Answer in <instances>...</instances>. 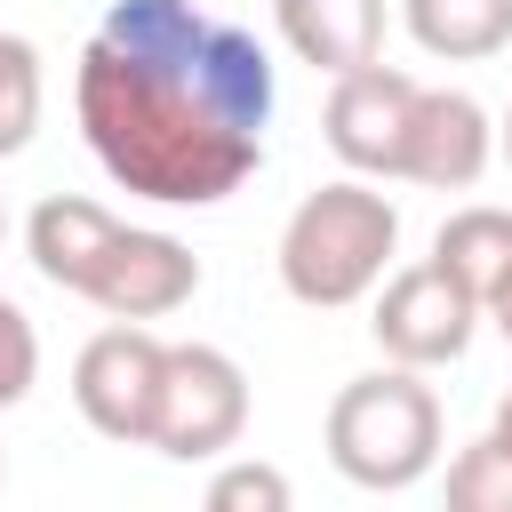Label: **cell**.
Segmentation results:
<instances>
[{
	"mask_svg": "<svg viewBox=\"0 0 512 512\" xmlns=\"http://www.w3.org/2000/svg\"><path fill=\"white\" fill-rule=\"evenodd\" d=\"M120 240V216L104 208V200H80V192H48L40 208H32V224H24V256H32V272L48 280V288H88V272L104 264V248Z\"/></svg>",
	"mask_w": 512,
	"mask_h": 512,
	"instance_id": "cell-11",
	"label": "cell"
},
{
	"mask_svg": "<svg viewBox=\"0 0 512 512\" xmlns=\"http://www.w3.org/2000/svg\"><path fill=\"white\" fill-rule=\"evenodd\" d=\"M488 160H496V120L480 112V96H464V88H424L400 176H408V184H432V192H472V184L488 176Z\"/></svg>",
	"mask_w": 512,
	"mask_h": 512,
	"instance_id": "cell-9",
	"label": "cell"
},
{
	"mask_svg": "<svg viewBox=\"0 0 512 512\" xmlns=\"http://www.w3.org/2000/svg\"><path fill=\"white\" fill-rule=\"evenodd\" d=\"M96 168L160 208H216L264 160L272 56L192 0H112L72 72Z\"/></svg>",
	"mask_w": 512,
	"mask_h": 512,
	"instance_id": "cell-1",
	"label": "cell"
},
{
	"mask_svg": "<svg viewBox=\"0 0 512 512\" xmlns=\"http://www.w3.org/2000/svg\"><path fill=\"white\" fill-rule=\"evenodd\" d=\"M472 328H480V304L424 256V264H408V272H384V288H376V312H368V336H376V352L392 360V368H448V360H464L472 352Z\"/></svg>",
	"mask_w": 512,
	"mask_h": 512,
	"instance_id": "cell-6",
	"label": "cell"
},
{
	"mask_svg": "<svg viewBox=\"0 0 512 512\" xmlns=\"http://www.w3.org/2000/svg\"><path fill=\"white\" fill-rule=\"evenodd\" d=\"M488 432H496V440H504V448H512V392H504V400H496V424H488Z\"/></svg>",
	"mask_w": 512,
	"mask_h": 512,
	"instance_id": "cell-19",
	"label": "cell"
},
{
	"mask_svg": "<svg viewBox=\"0 0 512 512\" xmlns=\"http://www.w3.org/2000/svg\"><path fill=\"white\" fill-rule=\"evenodd\" d=\"M272 24L296 64L312 72H360L384 48V0H272Z\"/></svg>",
	"mask_w": 512,
	"mask_h": 512,
	"instance_id": "cell-10",
	"label": "cell"
},
{
	"mask_svg": "<svg viewBox=\"0 0 512 512\" xmlns=\"http://www.w3.org/2000/svg\"><path fill=\"white\" fill-rule=\"evenodd\" d=\"M200 512H296V488H288L280 464H264V456H232V464H216Z\"/></svg>",
	"mask_w": 512,
	"mask_h": 512,
	"instance_id": "cell-16",
	"label": "cell"
},
{
	"mask_svg": "<svg viewBox=\"0 0 512 512\" xmlns=\"http://www.w3.org/2000/svg\"><path fill=\"white\" fill-rule=\"evenodd\" d=\"M400 24L440 64H480L512 40V0H400Z\"/></svg>",
	"mask_w": 512,
	"mask_h": 512,
	"instance_id": "cell-13",
	"label": "cell"
},
{
	"mask_svg": "<svg viewBox=\"0 0 512 512\" xmlns=\"http://www.w3.org/2000/svg\"><path fill=\"white\" fill-rule=\"evenodd\" d=\"M0 232H8V208H0Z\"/></svg>",
	"mask_w": 512,
	"mask_h": 512,
	"instance_id": "cell-21",
	"label": "cell"
},
{
	"mask_svg": "<svg viewBox=\"0 0 512 512\" xmlns=\"http://www.w3.org/2000/svg\"><path fill=\"white\" fill-rule=\"evenodd\" d=\"M32 384H40V336H32V320L0 296V408H16Z\"/></svg>",
	"mask_w": 512,
	"mask_h": 512,
	"instance_id": "cell-17",
	"label": "cell"
},
{
	"mask_svg": "<svg viewBox=\"0 0 512 512\" xmlns=\"http://www.w3.org/2000/svg\"><path fill=\"white\" fill-rule=\"evenodd\" d=\"M392 248H400V208L376 184H360V176L320 184L280 224V288L312 312H344L384 288Z\"/></svg>",
	"mask_w": 512,
	"mask_h": 512,
	"instance_id": "cell-2",
	"label": "cell"
},
{
	"mask_svg": "<svg viewBox=\"0 0 512 512\" xmlns=\"http://www.w3.org/2000/svg\"><path fill=\"white\" fill-rule=\"evenodd\" d=\"M0 480H8V464H0Z\"/></svg>",
	"mask_w": 512,
	"mask_h": 512,
	"instance_id": "cell-22",
	"label": "cell"
},
{
	"mask_svg": "<svg viewBox=\"0 0 512 512\" xmlns=\"http://www.w3.org/2000/svg\"><path fill=\"white\" fill-rule=\"evenodd\" d=\"M320 440L352 488H416L440 464V392L416 368H368L328 400Z\"/></svg>",
	"mask_w": 512,
	"mask_h": 512,
	"instance_id": "cell-3",
	"label": "cell"
},
{
	"mask_svg": "<svg viewBox=\"0 0 512 512\" xmlns=\"http://www.w3.org/2000/svg\"><path fill=\"white\" fill-rule=\"evenodd\" d=\"M448 512H512V448L496 432H480L472 448H456V464H448Z\"/></svg>",
	"mask_w": 512,
	"mask_h": 512,
	"instance_id": "cell-14",
	"label": "cell"
},
{
	"mask_svg": "<svg viewBox=\"0 0 512 512\" xmlns=\"http://www.w3.org/2000/svg\"><path fill=\"white\" fill-rule=\"evenodd\" d=\"M496 152H504V160H512V112H504V128H496Z\"/></svg>",
	"mask_w": 512,
	"mask_h": 512,
	"instance_id": "cell-20",
	"label": "cell"
},
{
	"mask_svg": "<svg viewBox=\"0 0 512 512\" xmlns=\"http://www.w3.org/2000/svg\"><path fill=\"white\" fill-rule=\"evenodd\" d=\"M160 376H168V344L152 328H136V320H112L72 360V408L88 416V432H104L120 448H152Z\"/></svg>",
	"mask_w": 512,
	"mask_h": 512,
	"instance_id": "cell-4",
	"label": "cell"
},
{
	"mask_svg": "<svg viewBox=\"0 0 512 512\" xmlns=\"http://www.w3.org/2000/svg\"><path fill=\"white\" fill-rule=\"evenodd\" d=\"M40 128V48L0 32V160L24 152Z\"/></svg>",
	"mask_w": 512,
	"mask_h": 512,
	"instance_id": "cell-15",
	"label": "cell"
},
{
	"mask_svg": "<svg viewBox=\"0 0 512 512\" xmlns=\"http://www.w3.org/2000/svg\"><path fill=\"white\" fill-rule=\"evenodd\" d=\"M240 432H248V376H240V360L216 352V344H168L152 448L176 456V464H208Z\"/></svg>",
	"mask_w": 512,
	"mask_h": 512,
	"instance_id": "cell-5",
	"label": "cell"
},
{
	"mask_svg": "<svg viewBox=\"0 0 512 512\" xmlns=\"http://www.w3.org/2000/svg\"><path fill=\"white\" fill-rule=\"evenodd\" d=\"M416 96H424V80L400 72V64L336 72V80H328V112H320L328 152H336L352 176H400L408 128H416Z\"/></svg>",
	"mask_w": 512,
	"mask_h": 512,
	"instance_id": "cell-7",
	"label": "cell"
},
{
	"mask_svg": "<svg viewBox=\"0 0 512 512\" xmlns=\"http://www.w3.org/2000/svg\"><path fill=\"white\" fill-rule=\"evenodd\" d=\"M192 288H200V256L176 240V232H136V224H120V240L104 248V264L88 272V304L96 312H112V320H168V312H184L192 304Z\"/></svg>",
	"mask_w": 512,
	"mask_h": 512,
	"instance_id": "cell-8",
	"label": "cell"
},
{
	"mask_svg": "<svg viewBox=\"0 0 512 512\" xmlns=\"http://www.w3.org/2000/svg\"><path fill=\"white\" fill-rule=\"evenodd\" d=\"M432 264L488 312L496 288L512 280V208H456V216L432 232Z\"/></svg>",
	"mask_w": 512,
	"mask_h": 512,
	"instance_id": "cell-12",
	"label": "cell"
},
{
	"mask_svg": "<svg viewBox=\"0 0 512 512\" xmlns=\"http://www.w3.org/2000/svg\"><path fill=\"white\" fill-rule=\"evenodd\" d=\"M488 320H496V336H504V344H512V280H504V288H496V304H488Z\"/></svg>",
	"mask_w": 512,
	"mask_h": 512,
	"instance_id": "cell-18",
	"label": "cell"
}]
</instances>
